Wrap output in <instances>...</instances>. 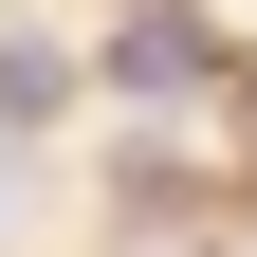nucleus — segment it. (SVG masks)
<instances>
[{
  "mask_svg": "<svg viewBox=\"0 0 257 257\" xmlns=\"http://www.w3.org/2000/svg\"><path fill=\"white\" fill-rule=\"evenodd\" d=\"M110 74H128V92H202V74H220V37L184 19V0H147V19L110 37Z\"/></svg>",
  "mask_w": 257,
  "mask_h": 257,
  "instance_id": "1",
  "label": "nucleus"
},
{
  "mask_svg": "<svg viewBox=\"0 0 257 257\" xmlns=\"http://www.w3.org/2000/svg\"><path fill=\"white\" fill-rule=\"evenodd\" d=\"M55 92H74V74H55V55H37V37H0V110L37 128V110H55Z\"/></svg>",
  "mask_w": 257,
  "mask_h": 257,
  "instance_id": "2",
  "label": "nucleus"
}]
</instances>
